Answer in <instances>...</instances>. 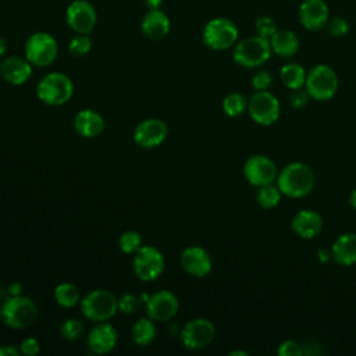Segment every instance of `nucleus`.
Returning a JSON list of instances; mask_svg holds the SVG:
<instances>
[{"label":"nucleus","mask_w":356,"mask_h":356,"mask_svg":"<svg viewBox=\"0 0 356 356\" xmlns=\"http://www.w3.org/2000/svg\"><path fill=\"white\" fill-rule=\"evenodd\" d=\"M316 184V177L306 163L293 161L284 165L275 179V185L284 196L299 199L307 196Z\"/></svg>","instance_id":"nucleus-1"},{"label":"nucleus","mask_w":356,"mask_h":356,"mask_svg":"<svg viewBox=\"0 0 356 356\" xmlns=\"http://www.w3.org/2000/svg\"><path fill=\"white\" fill-rule=\"evenodd\" d=\"M39 310L36 303L21 295H10L1 305V320L10 328L24 330L31 327L38 318Z\"/></svg>","instance_id":"nucleus-2"},{"label":"nucleus","mask_w":356,"mask_h":356,"mask_svg":"<svg viewBox=\"0 0 356 356\" xmlns=\"http://www.w3.org/2000/svg\"><path fill=\"white\" fill-rule=\"evenodd\" d=\"M273 54L270 40L259 35L248 36L235 43L232 58L243 68H256L270 60Z\"/></svg>","instance_id":"nucleus-3"},{"label":"nucleus","mask_w":356,"mask_h":356,"mask_svg":"<svg viewBox=\"0 0 356 356\" xmlns=\"http://www.w3.org/2000/svg\"><path fill=\"white\" fill-rule=\"evenodd\" d=\"M203 43L216 51L228 50L239 39V31L234 21L225 17H216L206 22L202 31Z\"/></svg>","instance_id":"nucleus-4"},{"label":"nucleus","mask_w":356,"mask_h":356,"mask_svg":"<svg viewBox=\"0 0 356 356\" xmlns=\"http://www.w3.org/2000/svg\"><path fill=\"white\" fill-rule=\"evenodd\" d=\"M39 100L47 106L65 104L74 95V83L71 78L63 72L46 74L36 86Z\"/></svg>","instance_id":"nucleus-5"},{"label":"nucleus","mask_w":356,"mask_h":356,"mask_svg":"<svg viewBox=\"0 0 356 356\" xmlns=\"http://www.w3.org/2000/svg\"><path fill=\"white\" fill-rule=\"evenodd\" d=\"M338 85L339 81L334 68L327 64H317L307 72L305 89L313 100L327 102L335 96Z\"/></svg>","instance_id":"nucleus-6"},{"label":"nucleus","mask_w":356,"mask_h":356,"mask_svg":"<svg viewBox=\"0 0 356 356\" xmlns=\"http://www.w3.org/2000/svg\"><path fill=\"white\" fill-rule=\"evenodd\" d=\"M24 53L25 58L32 65L44 68L54 63L58 53V44L53 35L39 31L28 36L24 46Z\"/></svg>","instance_id":"nucleus-7"},{"label":"nucleus","mask_w":356,"mask_h":356,"mask_svg":"<svg viewBox=\"0 0 356 356\" xmlns=\"http://www.w3.org/2000/svg\"><path fill=\"white\" fill-rule=\"evenodd\" d=\"M82 314L95 323L108 321L118 310L117 298L106 289H95L81 299Z\"/></svg>","instance_id":"nucleus-8"},{"label":"nucleus","mask_w":356,"mask_h":356,"mask_svg":"<svg viewBox=\"0 0 356 356\" xmlns=\"http://www.w3.org/2000/svg\"><path fill=\"white\" fill-rule=\"evenodd\" d=\"M248 113L250 118L263 127L277 122L281 114V104L275 95L268 90H254L248 100Z\"/></svg>","instance_id":"nucleus-9"},{"label":"nucleus","mask_w":356,"mask_h":356,"mask_svg":"<svg viewBox=\"0 0 356 356\" xmlns=\"http://www.w3.org/2000/svg\"><path fill=\"white\" fill-rule=\"evenodd\" d=\"M135 275L142 281H153L159 278L164 270L163 253L152 245H143L132 259Z\"/></svg>","instance_id":"nucleus-10"},{"label":"nucleus","mask_w":356,"mask_h":356,"mask_svg":"<svg viewBox=\"0 0 356 356\" xmlns=\"http://www.w3.org/2000/svg\"><path fill=\"white\" fill-rule=\"evenodd\" d=\"M214 337H216L214 324L210 320L203 317L189 320L184 325L179 334L181 343L191 350H199L209 346L214 339Z\"/></svg>","instance_id":"nucleus-11"},{"label":"nucleus","mask_w":356,"mask_h":356,"mask_svg":"<svg viewBox=\"0 0 356 356\" xmlns=\"http://www.w3.org/2000/svg\"><path fill=\"white\" fill-rule=\"evenodd\" d=\"M97 22L95 6L88 0H72L65 8V24L75 33L89 35Z\"/></svg>","instance_id":"nucleus-12"},{"label":"nucleus","mask_w":356,"mask_h":356,"mask_svg":"<svg viewBox=\"0 0 356 356\" xmlns=\"http://www.w3.org/2000/svg\"><path fill=\"white\" fill-rule=\"evenodd\" d=\"M243 175L253 186L274 184L278 175L275 163L266 154H252L243 164Z\"/></svg>","instance_id":"nucleus-13"},{"label":"nucleus","mask_w":356,"mask_h":356,"mask_svg":"<svg viewBox=\"0 0 356 356\" xmlns=\"http://www.w3.org/2000/svg\"><path fill=\"white\" fill-rule=\"evenodd\" d=\"M145 303L146 314L153 321H168L177 314L179 309L178 298L172 292L165 289L152 293Z\"/></svg>","instance_id":"nucleus-14"},{"label":"nucleus","mask_w":356,"mask_h":356,"mask_svg":"<svg viewBox=\"0 0 356 356\" xmlns=\"http://www.w3.org/2000/svg\"><path fill=\"white\" fill-rule=\"evenodd\" d=\"M168 134V128L163 120L147 118L140 121L134 131V140L136 145L145 149H153L160 146Z\"/></svg>","instance_id":"nucleus-15"},{"label":"nucleus","mask_w":356,"mask_h":356,"mask_svg":"<svg viewBox=\"0 0 356 356\" xmlns=\"http://www.w3.org/2000/svg\"><path fill=\"white\" fill-rule=\"evenodd\" d=\"M330 19V7L325 0H303L299 6V21L306 31H320Z\"/></svg>","instance_id":"nucleus-16"},{"label":"nucleus","mask_w":356,"mask_h":356,"mask_svg":"<svg viewBox=\"0 0 356 356\" xmlns=\"http://www.w3.org/2000/svg\"><path fill=\"white\" fill-rule=\"evenodd\" d=\"M118 341L117 330L110 323L102 321L96 324L86 335V345L95 355L110 353Z\"/></svg>","instance_id":"nucleus-17"},{"label":"nucleus","mask_w":356,"mask_h":356,"mask_svg":"<svg viewBox=\"0 0 356 356\" xmlns=\"http://www.w3.org/2000/svg\"><path fill=\"white\" fill-rule=\"evenodd\" d=\"M181 267L193 277H206L211 271V257L209 252L200 246H188L179 256Z\"/></svg>","instance_id":"nucleus-18"},{"label":"nucleus","mask_w":356,"mask_h":356,"mask_svg":"<svg viewBox=\"0 0 356 356\" xmlns=\"http://www.w3.org/2000/svg\"><path fill=\"white\" fill-rule=\"evenodd\" d=\"M170 29L171 21L161 8L147 10V13L142 17L140 31L149 40H163L170 33Z\"/></svg>","instance_id":"nucleus-19"},{"label":"nucleus","mask_w":356,"mask_h":356,"mask_svg":"<svg viewBox=\"0 0 356 356\" xmlns=\"http://www.w3.org/2000/svg\"><path fill=\"white\" fill-rule=\"evenodd\" d=\"M323 217L318 211L312 209L299 210L291 220L292 231L303 239L316 238L323 229Z\"/></svg>","instance_id":"nucleus-20"},{"label":"nucleus","mask_w":356,"mask_h":356,"mask_svg":"<svg viewBox=\"0 0 356 356\" xmlns=\"http://www.w3.org/2000/svg\"><path fill=\"white\" fill-rule=\"evenodd\" d=\"M32 75V64L26 58L6 57L0 63V76L10 85H24Z\"/></svg>","instance_id":"nucleus-21"},{"label":"nucleus","mask_w":356,"mask_h":356,"mask_svg":"<svg viewBox=\"0 0 356 356\" xmlns=\"http://www.w3.org/2000/svg\"><path fill=\"white\" fill-rule=\"evenodd\" d=\"M106 127V122L103 117L92 110V108H83L79 110L74 117V128L78 132V135L83 138H96L103 134Z\"/></svg>","instance_id":"nucleus-22"},{"label":"nucleus","mask_w":356,"mask_h":356,"mask_svg":"<svg viewBox=\"0 0 356 356\" xmlns=\"http://www.w3.org/2000/svg\"><path fill=\"white\" fill-rule=\"evenodd\" d=\"M331 257L342 267H350L356 263V234L343 232L332 242Z\"/></svg>","instance_id":"nucleus-23"},{"label":"nucleus","mask_w":356,"mask_h":356,"mask_svg":"<svg viewBox=\"0 0 356 356\" xmlns=\"http://www.w3.org/2000/svg\"><path fill=\"white\" fill-rule=\"evenodd\" d=\"M273 53L280 57L289 58L295 56L299 50V38L293 31L289 29H277L275 33L268 39Z\"/></svg>","instance_id":"nucleus-24"},{"label":"nucleus","mask_w":356,"mask_h":356,"mask_svg":"<svg viewBox=\"0 0 356 356\" xmlns=\"http://www.w3.org/2000/svg\"><path fill=\"white\" fill-rule=\"evenodd\" d=\"M306 75H307V72L298 63H286L282 65V68L280 71L281 82L284 83L285 88H288L291 90L303 88L305 82H306Z\"/></svg>","instance_id":"nucleus-25"},{"label":"nucleus","mask_w":356,"mask_h":356,"mask_svg":"<svg viewBox=\"0 0 356 356\" xmlns=\"http://www.w3.org/2000/svg\"><path fill=\"white\" fill-rule=\"evenodd\" d=\"M132 341L139 346L150 345L156 338V325L150 317H142L132 325Z\"/></svg>","instance_id":"nucleus-26"},{"label":"nucleus","mask_w":356,"mask_h":356,"mask_svg":"<svg viewBox=\"0 0 356 356\" xmlns=\"http://www.w3.org/2000/svg\"><path fill=\"white\" fill-rule=\"evenodd\" d=\"M54 300L63 307H74L81 302L79 289L71 282H61L54 288Z\"/></svg>","instance_id":"nucleus-27"},{"label":"nucleus","mask_w":356,"mask_h":356,"mask_svg":"<svg viewBox=\"0 0 356 356\" xmlns=\"http://www.w3.org/2000/svg\"><path fill=\"white\" fill-rule=\"evenodd\" d=\"M281 191L277 185L268 184L259 186L256 192V202L261 209H274L281 202Z\"/></svg>","instance_id":"nucleus-28"},{"label":"nucleus","mask_w":356,"mask_h":356,"mask_svg":"<svg viewBox=\"0 0 356 356\" xmlns=\"http://www.w3.org/2000/svg\"><path fill=\"white\" fill-rule=\"evenodd\" d=\"M221 106L228 117H239L248 110V99L239 92H232L224 97Z\"/></svg>","instance_id":"nucleus-29"},{"label":"nucleus","mask_w":356,"mask_h":356,"mask_svg":"<svg viewBox=\"0 0 356 356\" xmlns=\"http://www.w3.org/2000/svg\"><path fill=\"white\" fill-rule=\"evenodd\" d=\"M118 246L122 253L135 254L143 246L142 235L138 231H132V229L125 231L118 238Z\"/></svg>","instance_id":"nucleus-30"},{"label":"nucleus","mask_w":356,"mask_h":356,"mask_svg":"<svg viewBox=\"0 0 356 356\" xmlns=\"http://www.w3.org/2000/svg\"><path fill=\"white\" fill-rule=\"evenodd\" d=\"M85 334V325L82 321L76 318H67L60 325V335L70 342H75L81 339Z\"/></svg>","instance_id":"nucleus-31"},{"label":"nucleus","mask_w":356,"mask_h":356,"mask_svg":"<svg viewBox=\"0 0 356 356\" xmlns=\"http://www.w3.org/2000/svg\"><path fill=\"white\" fill-rule=\"evenodd\" d=\"M68 51L75 56V57H83L86 56L90 49H92V40L89 38V35H83V33H76L74 38L70 39L68 44H67Z\"/></svg>","instance_id":"nucleus-32"},{"label":"nucleus","mask_w":356,"mask_h":356,"mask_svg":"<svg viewBox=\"0 0 356 356\" xmlns=\"http://www.w3.org/2000/svg\"><path fill=\"white\" fill-rule=\"evenodd\" d=\"M140 296H136L134 293H124L117 299L118 310L125 316L135 314L140 309Z\"/></svg>","instance_id":"nucleus-33"},{"label":"nucleus","mask_w":356,"mask_h":356,"mask_svg":"<svg viewBox=\"0 0 356 356\" xmlns=\"http://www.w3.org/2000/svg\"><path fill=\"white\" fill-rule=\"evenodd\" d=\"M277 24L275 21L268 17V15H260L256 21H254V31H256V35L261 36V38H266V39H270L275 31H277Z\"/></svg>","instance_id":"nucleus-34"},{"label":"nucleus","mask_w":356,"mask_h":356,"mask_svg":"<svg viewBox=\"0 0 356 356\" xmlns=\"http://www.w3.org/2000/svg\"><path fill=\"white\" fill-rule=\"evenodd\" d=\"M325 28L331 38H342L349 32V22L343 17L337 15L328 19Z\"/></svg>","instance_id":"nucleus-35"},{"label":"nucleus","mask_w":356,"mask_h":356,"mask_svg":"<svg viewBox=\"0 0 356 356\" xmlns=\"http://www.w3.org/2000/svg\"><path fill=\"white\" fill-rule=\"evenodd\" d=\"M277 355L278 356H302L303 355V348L295 339H285L277 348Z\"/></svg>","instance_id":"nucleus-36"},{"label":"nucleus","mask_w":356,"mask_h":356,"mask_svg":"<svg viewBox=\"0 0 356 356\" xmlns=\"http://www.w3.org/2000/svg\"><path fill=\"white\" fill-rule=\"evenodd\" d=\"M252 88L254 90H268V88L273 83V76L266 70H259L252 76Z\"/></svg>","instance_id":"nucleus-37"},{"label":"nucleus","mask_w":356,"mask_h":356,"mask_svg":"<svg viewBox=\"0 0 356 356\" xmlns=\"http://www.w3.org/2000/svg\"><path fill=\"white\" fill-rule=\"evenodd\" d=\"M310 100V95L307 93L306 89L299 88V89H293L291 90L289 96H288V102L293 108H303L307 106Z\"/></svg>","instance_id":"nucleus-38"},{"label":"nucleus","mask_w":356,"mask_h":356,"mask_svg":"<svg viewBox=\"0 0 356 356\" xmlns=\"http://www.w3.org/2000/svg\"><path fill=\"white\" fill-rule=\"evenodd\" d=\"M19 350L25 356H35L40 352V343L36 338L28 337L19 343Z\"/></svg>","instance_id":"nucleus-39"},{"label":"nucleus","mask_w":356,"mask_h":356,"mask_svg":"<svg viewBox=\"0 0 356 356\" xmlns=\"http://www.w3.org/2000/svg\"><path fill=\"white\" fill-rule=\"evenodd\" d=\"M21 350L13 343L0 345V356H19Z\"/></svg>","instance_id":"nucleus-40"},{"label":"nucleus","mask_w":356,"mask_h":356,"mask_svg":"<svg viewBox=\"0 0 356 356\" xmlns=\"http://www.w3.org/2000/svg\"><path fill=\"white\" fill-rule=\"evenodd\" d=\"M317 259L321 261V263H325L331 259V252H328L327 249H318L317 252Z\"/></svg>","instance_id":"nucleus-41"},{"label":"nucleus","mask_w":356,"mask_h":356,"mask_svg":"<svg viewBox=\"0 0 356 356\" xmlns=\"http://www.w3.org/2000/svg\"><path fill=\"white\" fill-rule=\"evenodd\" d=\"M146 7L149 10H154V8H160L161 4H163V0H143Z\"/></svg>","instance_id":"nucleus-42"},{"label":"nucleus","mask_w":356,"mask_h":356,"mask_svg":"<svg viewBox=\"0 0 356 356\" xmlns=\"http://www.w3.org/2000/svg\"><path fill=\"white\" fill-rule=\"evenodd\" d=\"M8 292H10V295H19V293H21V285L17 284V282L11 284V285L8 286Z\"/></svg>","instance_id":"nucleus-43"},{"label":"nucleus","mask_w":356,"mask_h":356,"mask_svg":"<svg viewBox=\"0 0 356 356\" xmlns=\"http://www.w3.org/2000/svg\"><path fill=\"white\" fill-rule=\"evenodd\" d=\"M7 51V40L0 36V57H3Z\"/></svg>","instance_id":"nucleus-44"},{"label":"nucleus","mask_w":356,"mask_h":356,"mask_svg":"<svg viewBox=\"0 0 356 356\" xmlns=\"http://www.w3.org/2000/svg\"><path fill=\"white\" fill-rule=\"evenodd\" d=\"M349 203H350V206L356 210V188L350 192V195H349Z\"/></svg>","instance_id":"nucleus-45"},{"label":"nucleus","mask_w":356,"mask_h":356,"mask_svg":"<svg viewBox=\"0 0 356 356\" xmlns=\"http://www.w3.org/2000/svg\"><path fill=\"white\" fill-rule=\"evenodd\" d=\"M249 353L245 350H232L228 353V356H248Z\"/></svg>","instance_id":"nucleus-46"},{"label":"nucleus","mask_w":356,"mask_h":356,"mask_svg":"<svg viewBox=\"0 0 356 356\" xmlns=\"http://www.w3.org/2000/svg\"><path fill=\"white\" fill-rule=\"evenodd\" d=\"M0 316H1V305H0Z\"/></svg>","instance_id":"nucleus-47"}]
</instances>
